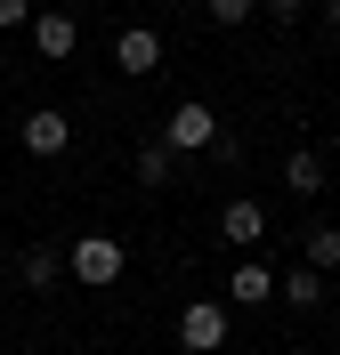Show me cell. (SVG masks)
Returning a JSON list of instances; mask_svg holds the SVG:
<instances>
[{
  "instance_id": "cell-14",
  "label": "cell",
  "mask_w": 340,
  "mask_h": 355,
  "mask_svg": "<svg viewBox=\"0 0 340 355\" xmlns=\"http://www.w3.org/2000/svg\"><path fill=\"white\" fill-rule=\"evenodd\" d=\"M203 8H211V24H251L259 0H203Z\"/></svg>"
},
{
  "instance_id": "cell-4",
  "label": "cell",
  "mask_w": 340,
  "mask_h": 355,
  "mask_svg": "<svg viewBox=\"0 0 340 355\" xmlns=\"http://www.w3.org/2000/svg\"><path fill=\"white\" fill-rule=\"evenodd\" d=\"M275 299H284L292 315H308V307H324V299H332V275H316L308 259H292L284 275H275Z\"/></svg>"
},
{
  "instance_id": "cell-9",
  "label": "cell",
  "mask_w": 340,
  "mask_h": 355,
  "mask_svg": "<svg viewBox=\"0 0 340 355\" xmlns=\"http://www.w3.org/2000/svg\"><path fill=\"white\" fill-rule=\"evenodd\" d=\"M227 299H235V307H268V299H275V266H268V259H235Z\"/></svg>"
},
{
  "instance_id": "cell-16",
  "label": "cell",
  "mask_w": 340,
  "mask_h": 355,
  "mask_svg": "<svg viewBox=\"0 0 340 355\" xmlns=\"http://www.w3.org/2000/svg\"><path fill=\"white\" fill-rule=\"evenodd\" d=\"M259 8H268L275 24H300V8H308V0H259Z\"/></svg>"
},
{
  "instance_id": "cell-2",
  "label": "cell",
  "mask_w": 340,
  "mask_h": 355,
  "mask_svg": "<svg viewBox=\"0 0 340 355\" xmlns=\"http://www.w3.org/2000/svg\"><path fill=\"white\" fill-rule=\"evenodd\" d=\"M162 146H170V154H211V146H219V113H211L203 97L170 105V121H162Z\"/></svg>"
},
{
  "instance_id": "cell-13",
  "label": "cell",
  "mask_w": 340,
  "mask_h": 355,
  "mask_svg": "<svg viewBox=\"0 0 340 355\" xmlns=\"http://www.w3.org/2000/svg\"><path fill=\"white\" fill-rule=\"evenodd\" d=\"M300 259L316 266V275H340V226H316V234H308V250H300Z\"/></svg>"
},
{
  "instance_id": "cell-6",
  "label": "cell",
  "mask_w": 340,
  "mask_h": 355,
  "mask_svg": "<svg viewBox=\"0 0 340 355\" xmlns=\"http://www.w3.org/2000/svg\"><path fill=\"white\" fill-rule=\"evenodd\" d=\"M113 65L130 73V81H146V73L162 65V33H154V24H130V33L113 41Z\"/></svg>"
},
{
  "instance_id": "cell-18",
  "label": "cell",
  "mask_w": 340,
  "mask_h": 355,
  "mask_svg": "<svg viewBox=\"0 0 340 355\" xmlns=\"http://www.w3.org/2000/svg\"><path fill=\"white\" fill-rule=\"evenodd\" d=\"M332 299H340V275H332Z\"/></svg>"
},
{
  "instance_id": "cell-15",
  "label": "cell",
  "mask_w": 340,
  "mask_h": 355,
  "mask_svg": "<svg viewBox=\"0 0 340 355\" xmlns=\"http://www.w3.org/2000/svg\"><path fill=\"white\" fill-rule=\"evenodd\" d=\"M17 24H33V0H0V33H17Z\"/></svg>"
},
{
  "instance_id": "cell-10",
  "label": "cell",
  "mask_w": 340,
  "mask_h": 355,
  "mask_svg": "<svg viewBox=\"0 0 340 355\" xmlns=\"http://www.w3.org/2000/svg\"><path fill=\"white\" fill-rule=\"evenodd\" d=\"M17 275H24V291H57V283H65V250H57V243H33L17 259Z\"/></svg>"
},
{
  "instance_id": "cell-3",
  "label": "cell",
  "mask_w": 340,
  "mask_h": 355,
  "mask_svg": "<svg viewBox=\"0 0 340 355\" xmlns=\"http://www.w3.org/2000/svg\"><path fill=\"white\" fill-rule=\"evenodd\" d=\"M179 347L186 355H219L227 347V299H186L179 307Z\"/></svg>"
},
{
  "instance_id": "cell-12",
  "label": "cell",
  "mask_w": 340,
  "mask_h": 355,
  "mask_svg": "<svg viewBox=\"0 0 340 355\" xmlns=\"http://www.w3.org/2000/svg\"><path fill=\"white\" fill-rule=\"evenodd\" d=\"M170 162H179V154H170V146H162V137H154V146H138L130 178H138V186H162V178H170Z\"/></svg>"
},
{
  "instance_id": "cell-11",
  "label": "cell",
  "mask_w": 340,
  "mask_h": 355,
  "mask_svg": "<svg viewBox=\"0 0 340 355\" xmlns=\"http://www.w3.org/2000/svg\"><path fill=\"white\" fill-rule=\"evenodd\" d=\"M284 186H292L300 202L324 194V154H308V146H300V154H284Z\"/></svg>"
},
{
  "instance_id": "cell-7",
  "label": "cell",
  "mask_w": 340,
  "mask_h": 355,
  "mask_svg": "<svg viewBox=\"0 0 340 355\" xmlns=\"http://www.w3.org/2000/svg\"><path fill=\"white\" fill-rule=\"evenodd\" d=\"M33 49H41L49 65H65L73 49H81V24H73L65 8H41V17H33Z\"/></svg>"
},
{
  "instance_id": "cell-1",
  "label": "cell",
  "mask_w": 340,
  "mask_h": 355,
  "mask_svg": "<svg viewBox=\"0 0 340 355\" xmlns=\"http://www.w3.org/2000/svg\"><path fill=\"white\" fill-rule=\"evenodd\" d=\"M122 266H130V250L113 243V234H73V243H65V275H73V283L106 291V283H122Z\"/></svg>"
},
{
  "instance_id": "cell-8",
  "label": "cell",
  "mask_w": 340,
  "mask_h": 355,
  "mask_svg": "<svg viewBox=\"0 0 340 355\" xmlns=\"http://www.w3.org/2000/svg\"><path fill=\"white\" fill-rule=\"evenodd\" d=\"M219 234H227V250H243V259H251V243L268 234V210H259V202H243V194H235V202H227V210H219Z\"/></svg>"
},
{
  "instance_id": "cell-5",
  "label": "cell",
  "mask_w": 340,
  "mask_h": 355,
  "mask_svg": "<svg viewBox=\"0 0 340 355\" xmlns=\"http://www.w3.org/2000/svg\"><path fill=\"white\" fill-rule=\"evenodd\" d=\"M24 154H41V162H57V154H65V146H73V121H65V113H57V105H33V113H24Z\"/></svg>"
},
{
  "instance_id": "cell-17",
  "label": "cell",
  "mask_w": 340,
  "mask_h": 355,
  "mask_svg": "<svg viewBox=\"0 0 340 355\" xmlns=\"http://www.w3.org/2000/svg\"><path fill=\"white\" fill-rule=\"evenodd\" d=\"M332 33H340V0H332Z\"/></svg>"
}]
</instances>
